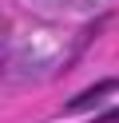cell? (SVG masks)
Masks as SVG:
<instances>
[{"mask_svg": "<svg viewBox=\"0 0 119 123\" xmlns=\"http://www.w3.org/2000/svg\"><path fill=\"white\" fill-rule=\"evenodd\" d=\"M119 91V80H99L95 87H87V91H79L75 99H68V111H87V107H95L103 95H115Z\"/></svg>", "mask_w": 119, "mask_h": 123, "instance_id": "6da1fadb", "label": "cell"}]
</instances>
